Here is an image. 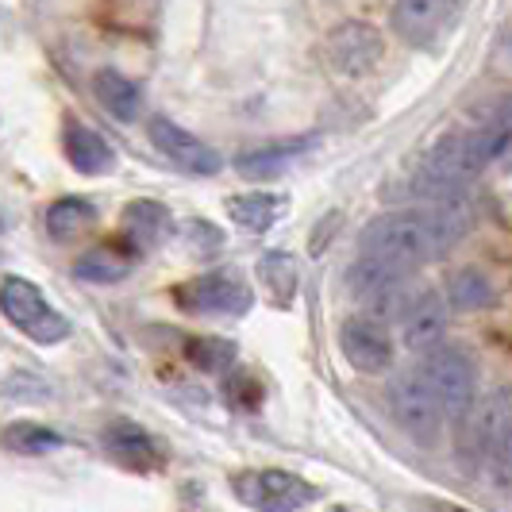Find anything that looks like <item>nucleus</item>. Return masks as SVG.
<instances>
[{
  "instance_id": "1",
  "label": "nucleus",
  "mask_w": 512,
  "mask_h": 512,
  "mask_svg": "<svg viewBox=\"0 0 512 512\" xmlns=\"http://www.w3.org/2000/svg\"><path fill=\"white\" fill-rule=\"evenodd\" d=\"M466 231H470V208L462 205V197L428 201L424 208H401V212L374 216L359 231V251L366 258H378L385 266L412 274L443 258L451 247H459Z\"/></svg>"
},
{
  "instance_id": "2",
  "label": "nucleus",
  "mask_w": 512,
  "mask_h": 512,
  "mask_svg": "<svg viewBox=\"0 0 512 512\" xmlns=\"http://www.w3.org/2000/svg\"><path fill=\"white\" fill-rule=\"evenodd\" d=\"M486 166L489 154L482 143V131H455V135H443L428 147V154L416 166L412 189L424 201H451V197H462V189Z\"/></svg>"
},
{
  "instance_id": "3",
  "label": "nucleus",
  "mask_w": 512,
  "mask_h": 512,
  "mask_svg": "<svg viewBox=\"0 0 512 512\" xmlns=\"http://www.w3.org/2000/svg\"><path fill=\"white\" fill-rule=\"evenodd\" d=\"M416 378L428 385V393L439 401L443 416H466L474 405V393H478V370L474 359L462 351V347H432L424 359Z\"/></svg>"
},
{
  "instance_id": "4",
  "label": "nucleus",
  "mask_w": 512,
  "mask_h": 512,
  "mask_svg": "<svg viewBox=\"0 0 512 512\" xmlns=\"http://www.w3.org/2000/svg\"><path fill=\"white\" fill-rule=\"evenodd\" d=\"M347 293L359 301L370 320H401V312L409 305V274L397 266H385L378 258L362 255L359 262H351L347 270Z\"/></svg>"
},
{
  "instance_id": "5",
  "label": "nucleus",
  "mask_w": 512,
  "mask_h": 512,
  "mask_svg": "<svg viewBox=\"0 0 512 512\" xmlns=\"http://www.w3.org/2000/svg\"><path fill=\"white\" fill-rule=\"evenodd\" d=\"M0 312L8 316L12 328H20V332H24L27 339H35V343H62V339L70 335L66 316H58V312L47 305L43 289L31 285L27 278H4V282H0Z\"/></svg>"
},
{
  "instance_id": "6",
  "label": "nucleus",
  "mask_w": 512,
  "mask_h": 512,
  "mask_svg": "<svg viewBox=\"0 0 512 512\" xmlns=\"http://www.w3.org/2000/svg\"><path fill=\"white\" fill-rule=\"evenodd\" d=\"M235 497L258 512H297L320 497V489L289 470H251L235 478Z\"/></svg>"
},
{
  "instance_id": "7",
  "label": "nucleus",
  "mask_w": 512,
  "mask_h": 512,
  "mask_svg": "<svg viewBox=\"0 0 512 512\" xmlns=\"http://www.w3.org/2000/svg\"><path fill=\"white\" fill-rule=\"evenodd\" d=\"M462 12V0H393V31L401 43L416 51H432L439 39L455 27Z\"/></svg>"
},
{
  "instance_id": "8",
  "label": "nucleus",
  "mask_w": 512,
  "mask_h": 512,
  "mask_svg": "<svg viewBox=\"0 0 512 512\" xmlns=\"http://www.w3.org/2000/svg\"><path fill=\"white\" fill-rule=\"evenodd\" d=\"M185 312L201 316H243L251 308V285L231 270H216L205 278H193L174 293Z\"/></svg>"
},
{
  "instance_id": "9",
  "label": "nucleus",
  "mask_w": 512,
  "mask_h": 512,
  "mask_svg": "<svg viewBox=\"0 0 512 512\" xmlns=\"http://www.w3.org/2000/svg\"><path fill=\"white\" fill-rule=\"evenodd\" d=\"M151 143L158 147L162 158H170L178 170L197 174V178H212L224 170V158L216 147H208L205 139H197L193 131H185L181 124H174L170 116H154L151 120Z\"/></svg>"
},
{
  "instance_id": "10",
  "label": "nucleus",
  "mask_w": 512,
  "mask_h": 512,
  "mask_svg": "<svg viewBox=\"0 0 512 512\" xmlns=\"http://www.w3.org/2000/svg\"><path fill=\"white\" fill-rule=\"evenodd\" d=\"M389 412L412 439H436L443 428V409L416 374H401L389 385Z\"/></svg>"
},
{
  "instance_id": "11",
  "label": "nucleus",
  "mask_w": 512,
  "mask_h": 512,
  "mask_svg": "<svg viewBox=\"0 0 512 512\" xmlns=\"http://www.w3.org/2000/svg\"><path fill=\"white\" fill-rule=\"evenodd\" d=\"M339 351L362 374H385L393 366V339L370 316L343 320V328H339Z\"/></svg>"
},
{
  "instance_id": "12",
  "label": "nucleus",
  "mask_w": 512,
  "mask_h": 512,
  "mask_svg": "<svg viewBox=\"0 0 512 512\" xmlns=\"http://www.w3.org/2000/svg\"><path fill=\"white\" fill-rule=\"evenodd\" d=\"M382 47V31L366 20H347L328 35V58L335 62V70L351 77L370 74L382 58Z\"/></svg>"
},
{
  "instance_id": "13",
  "label": "nucleus",
  "mask_w": 512,
  "mask_h": 512,
  "mask_svg": "<svg viewBox=\"0 0 512 512\" xmlns=\"http://www.w3.org/2000/svg\"><path fill=\"white\" fill-rule=\"evenodd\" d=\"M443 332H447V301L439 297L436 289H424V293L409 297V305L401 312L405 347L416 351V355H428L432 347L443 343Z\"/></svg>"
},
{
  "instance_id": "14",
  "label": "nucleus",
  "mask_w": 512,
  "mask_h": 512,
  "mask_svg": "<svg viewBox=\"0 0 512 512\" xmlns=\"http://www.w3.org/2000/svg\"><path fill=\"white\" fill-rule=\"evenodd\" d=\"M316 143H320V135H297V139H282V143H270V147H255V151H243L235 158V170L247 181H270L285 174Z\"/></svg>"
},
{
  "instance_id": "15",
  "label": "nucleus",
  "mask_w": 512,
  "mask_h": 512,
  "mask_svg": "<svg viewBox=\"0 0 512 512\" xmlns=\"http://www.w3.org/2000/svg\"><path fill=\"white\" fill-rule=\"evenodd\" d=\"M62 143H66L70 166H74L77 174H85V178L108 174V170L116 166V151L108 147V139H104L101 131L89 128V124L74 120V116L62 124Z\"/></svg>"
},
{
  "instance_id": "16",
  "label": "nucleus",
  "mask_w": 512,
  "mask_h": 512,
  "mask_svg": "<svg viewBox=\"0 0 512 512\" xmlns=\"http://www.w3.org/2000/svg\"><path fill=\"white\" fill-rule=\"evenodd\" d=\"M170 231H174V216H170L166 205H158V201H131L124 208V235H128L131 251H151Z\"/></svg>"
},
{
  "instance_id": "17",
  "label": "nucleus",
  "mask_w": 512,
  "mask_h": 512,
  "mask_svg": "<svg viewBox=\"0 0 512 512\" xmlns=\"http://www.w3.org/2000/svg\"><path fill=\"white\" fill-rule=\"evenodd\" d=\"M104 443H108V451L124 462V466H131V470H154V466L162 462V451H158L154 436H147L139 424H128V420L108 424Z\"/></svg>"
},
{
  "instance_id": "18",
  "label": "nucleus",
  "mask_w": 512,
  "mask_h": 512,
  "mask_svg": "<svg viewBox=\"0 0 512 512\" xmlns=\"http://www.w3.org/2000/svg\"><path fill=\"white\" fill-rule=\"evenodd\" d=\"M93 93H97V101L108 116H116L120 124H131V120H139V108H143V93H139V85L124 77L120 70H97L93 74Z\"/></svg>"
},
{
  "instance_id": "19",
  "label": "nucleus",
  "mask_w": 512,
  "mask_h": 512,
  "mask_svg": "<svg viewBox=\"0 0 512 512\" xmlns=\"http://www.w3.org/2000/svg\"><path fill=\"white\" fill-rule=\"evenodd\" d=\"M131 255H135L131 247L124 251L116 243H104V247H93V251H85V255L77 258L74 274L89 285H112L131 274Z\"/></svg>"
},
{
  "instance_id": "20",
  "label": "nucleus",
  "mask_w": 512,
  "mask_h": 512,
  "mask_svg": "<svg viewBox=\"0 0 512 512\" xmlns=\"http://www.w3.org/2000/svg\"><path fill=\"white\" fill-rule=\"evenodd\" d=\"M282 208V197H274V193H243V197H231L228 201V216L231 224H239L243 231L262 235V231H270L278 224Z\"/></svg>"
},
{
  "instance_id": "21",
  "label": "nucleus",
  "mask_w": 512,
  "mask_h": 512,
  "mask_svg": "<svg viewBox=\"0 0 512 512\" xmlns=\"http://www.w3.org/2000/svg\"><path fill=\"white\" fill-rule=\"evenodd\" d=\"M258 278H262L266 293H270L278 305H293L297 282H301L293 255H285V251H266V255L258 258Z\"/></svg>"
},
{
  "instance_id": "22",
  "label": "nucleus",
  "mask_w": 512,
  "mask_h": 512,
  "mask_svg": "<svg viewBox=\"0 0 512 512\" xmlns=\"http://www.w3.org/2000/svg\"><path fill=\"white\" fill-rule=\"evenodd\" d=\"M93 220H97V208L89 205V201H81V197H62V201H54L47 208V231L58 243L74 239L77 231H85Z\"/></svg>"
},
{
  "instance_id": "23",
  "label": "nucleus",
  "mask_w": 512,
  "mask_h": 512,
  "mask_svg": "<svg viewBox=\"0 0 512 512\" xmlns=\"http://www.w3.org/2000/svg\"><path fill=\"white\" fill-rule=\"evenodd\" d=\"M0 443H4L8 451H16V455H51V451L62 447V436L51 432V428H43V424L16 420V424H8V428L0 432Z\"/></svg>"
},
{
  "instance_id": "24",
  "label": "nucleus",
  "mask_w": 512,
  "mask_h": 512,
  "mask_svg": "<svg viewBox=\"0 0 512 512\" xmlns=\"http://www.w3.org/2000/svg\"><path fill=\"white\" fill-rule=\"evenodd\" d=\"M493 282H489L482 270H474V266H466L459 274H451V282H447V301L462 312H474V308H489L493 305Z\"/></svg>"
},
{
  "instance_id": "25",
  "label": "nucleus",
  "mask_w": 512,
  "mask_h": 512,
  "mask_svg": "<svg viewBox=\"0 0 512 512\" xmlns=\"http://www.w3.org/2000/svg\"><path fill=\"white\" fill-rule=\"evenodd\" d=\"M482 143H486V154H489V166L497 162V166H512V97L493 108V116H489L486 124H482Z\"/></svg>"
},
{
  "instance_id": "26",
  "label": "nucleus",
  "mask_w": 512,
  "mask_h": 512,
  "mask_svg": "<svg viewBox=\"0 0 512 512\" xmlns=\"http://www.w3.org/2000/svg\"><path fill=\"white\" fill-rule=\"evenodd\" d=\"M189 359L193 366H201L208 374H220L235 362V343L231 339H216V335H205V339H193L189 343Z\"/></svg>"
},
{
  "instance_id": "27",
  "label": "nucleus",
  "mask_w": 512,
  "mask_h": 512,
  "mask_svg": "<svg viewBox=\"0 0 512 512\" xmlns=\"http://www.w3.org/2000/svg\"><path fill=\"white\" fill-rule=\"evenodd\" d=\"M486 462H489V470H493V478H497L501 486H512V416H509V424L501 428V436L493 439Z\"/></svg>"
},
{
  "instance_id": "28",
  "label": "nucleus",
  "mask_w": 512,
  "mask_h": 512,
  "mask_svg": "<svg viewBox=\"0 0 512 512\" xmlns=\"http://www.w3.org/2000/svg\"><path fill=\"white\" fill-rule=\"evenodd\" d=\"M443 512H466V509H455V505H447V509H443Z\"/></svg>"
},
{
  "instance_id": "29",
  "label": "nucleus",
  "mask_w": 512,
  "mask_h": 512,
  "mask_svg": "<svg viewBox=\"0 0 512 512\" xmlns=\"http://www.w3.org/2000/svg\"><path fill=\"white\" fill-rule=\"evenodd\" d=\"M332 512H351V509H343V505H339V509H332Z\"/></svg>"
},
{
  "instance_id": "30",
  "label": "nucleus",
  "mask_w": 512,
  "mask_h": 512,
  "mask_svg": "<svg viewBox=\"0 0 512 512\" xmlns=\"http://www.w3.org/2000/svg\"><path fill=\"white\" fill-rule=\"evenodd\" d=\"M509 51H512V47H509Z\"/></svg>"
}]
</instances>
